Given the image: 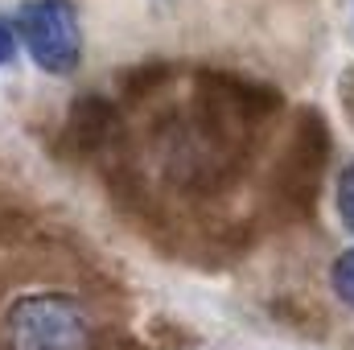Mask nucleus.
Returning <instances> with one entry per match:
<instances>
[{
  "instance_id": "nucleus-1",
  "label": "nucleus",
  "mask_w": 354,
  "mask_h": 350,
  "mask_svg": "<svg viewBox=\"0 0 354 350\" xmlns=\"http://www.w3.org/2000/svg\"><path fill=\"white\" fill-rule=\"evenodd\" d=\"M0 338L4 350H95V322L79 297L37 288L4 305Z\"/></svg>"
},
{
  "instance_id": "nucleus-2",
  "label": "nucleus",
  "mask_w": 354,
  "mask_h": 350,
  "mask_svg": "<svg viewBox=\"0 0 354 350\" xmlns=\"http://www.w3.org/2000/svg\"><path fill=\"white\" fill-rule=\"evenodd\" d=\"M17 33L37 71L62 79L83 62V21L71 0H25L17 8Z\"/></svg>"
},
{
  "instance_id": "nucleus-3",
  "label": "nucleus",
  "mask_w": 354,
  "mask_h": 350,
  "mask_svg": "<svg viewBox=\"0 0 354 350\" xmlns=\"http://www.w3.org/2000/svg\"><path fill=\"white\" fill-rule=\"evenodd\" d=\"M326 161H330V128L317 111H305L292 128V140H288L280 165H276V177H272V198L284 214L313 210Z\"/></svg>"
},
{
  "instance_id": "nucleus-4",
  "label": "nucleus",
  "mask_w": 354,
  "mask_h": 350,
  "mask_svg": "<svg viewBox=\"0 0 354 350\" xmlns=\"http://www.w3.org/2000/svg\"><path fill=\"white\" fill-rule=\"evenodd\" d=\"M115 124H120V111L115 103L99 99V95H83L75 99L71 116H66V128H62V145L71 157H95L111 145L115 136Z\"/></svg>"
},
{
  "instance_id": "nucleus-5",
  "label": "nucleus",
  "mask_w": 354,
  "mask_h": 350,
  "mask_svg": "<svg viewBox=\"0 0 354 350\" xmlns=\"http://www.w3.org/2000/svg\"><path fill=\"white\" fill-rule=\"evenodd\" d=\"M330 293L346 309H354V248H346L342 256H334V264H330Z\"/></svg>"
},
{
  "instance_id": "nucleus-6",
  "label": "nucleus",
  "mask_w": 354,
  "mask_h": 350,
  "mask_svg": "<svg viewBox=\"0 0 354 350\" xmlns=\"http://www.w3.org/2000/svg\"><path fill=\"white\" fill-rule=\"evenodd\" d=\"M334 210H338V223L354 235V161H346L334 177Z\"/></svg>"
},
{
  "instance_id": "nucleus-7",
  "label": "nucleus",
  "mask_w": 354,
  "mask_h": 350,
  "mask_svg": "<svg viewBox=\"0 0 354 350\" xmlns=\"http://www.w3.org/2000/svg\"><path fill=\"white\" fill-rule=\"evenodd\" d=\"M165 79H169L165 66H140V71H132L124 79V99H145L149 91L157 87V83H165Z\"/></svg>"
},
{
  "instance_id": "nucleus-8",
  "label": "nucleus",
  "mask_w": 354,
  "mask_h": 350,
  "mask_svg": "<svg viewBox=\"0 0 354 350\" xmlns=\"http://www.w3.org/2000/svg\"><path fill=\"white\" fill-rule=\"evenodd\" d=\"M17 42H21V33H17V25L0 17V71H8V66L17 62Z\"/></svg>"
}]
</instances>
